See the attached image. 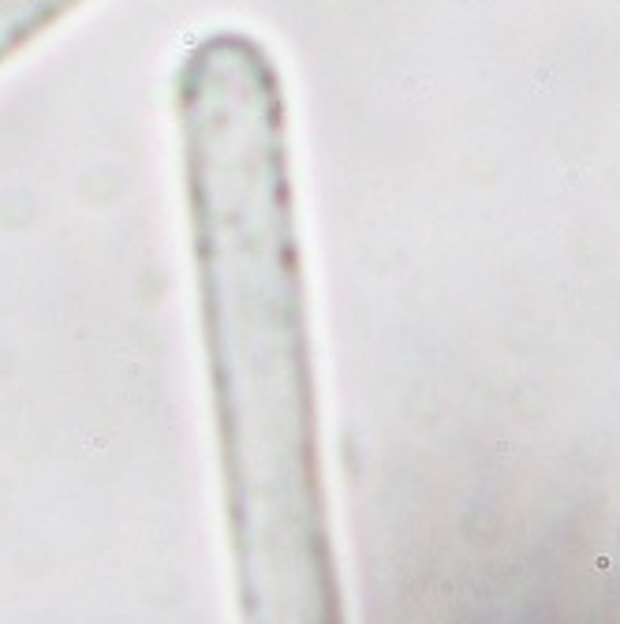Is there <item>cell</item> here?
<instances>
[{"label":"cell","instance_id":"cell-1","mask_svg":"<svg viewBox=\"0 0 620 624\" xmlns=\"http://www.w3.org/2000/svg\"><path fill=\"white\" fill-rule=\"evenodd\" d=\"M83 0H0V64L53 30Z\"/></svg>","mask_w":620,"mask_h":624}]
</instances>
